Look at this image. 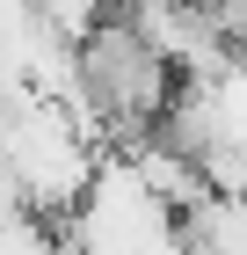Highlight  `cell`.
I'll list each match as a JSON object with an SVG mask.
<instances>
[{
  "label": "cell",
  "mask_w": 247,
  "mask_h": 255,
  "mask_svg": "<svg viewBox=\"0 0 247 255\" xmlns=\"http://www.w3.org/2000/svg\"><path fill=\"white\" fill-rule=\"evenodd\" d=\"M80 88H87V110L109 124V146H102V153H116L124 138L153 131V124L167 117V102H174V59L138 29L131 15H109L95 37L80 44Z\"/></svg>",
  "instance_id": "1"
},
{
  "label": "cell",
  "mask_w": 247,
  "mask_h": 255,
  "mask_svg": "<svg viewBox=\"0 0 247 255\" xmlns=\"http://www.w3.org/2000/svg\"><path fill=\"white\" fill-rule=\"evenodd\" d=\"M0 255H66V241H58V219L44 212H0Z\"/></svg>",
  "instance_id": "2"
},
{
  "label": "cell",
  "mask_w": 247,
  "mask_h": 255,
  "mask_svg": "<svg viewBox=\"0 0 247 255\" xmlns=\"http://www.w3.org/2000/svg\"><path fill=\"white\" fill-rule=\"evenodd\" d=\"M29 7H37V15H44V29H58L66 44H87L102 22H109V7H116V0H29Z\"/></svg>",
  "instance_id": "3"
}]
</instances>
